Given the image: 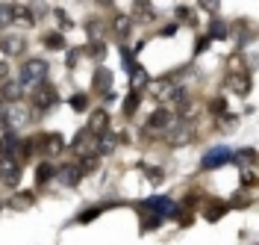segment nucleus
<instances>
[{
  "label": "nucleus",
  "instance_id": "nucleus-1",
  "mask_svg": "<svg viewBox=\"0 0 259 245\" xmlns=\"http://www.w3.org/2000/svg\"><path fill=\"white\" fill-rule=\"evenodd\" d=\"M24 121H30L27 110L18 103V100H6L0 107V130H12V127H21Z\"/></svg>",
  "mask_w": 259,
  "mask_h": 245
},
{
  "label": "nucleus",
  "instance_id": "nucleus-2",
  "mask_svg": "<svg viewBox=\"0 0 259 245\" xmlns=\"http://www.w3.org/2000/svg\"><path fill=\"white\" fill-rule=\"evenodd\" d=\"M48 77V62L45 59H27L24 68H21V86L24 89H32V86H38V83H45Z\"/></svg>",
  "mask_w": 259,
  "mask_h": 245
},
{
  "label": "nucleus",
  "instance_id": "nucleus-3",
  "mask_svg": "<svg viewBox=\"0 0 259 245\" xmlns=\"http://www.w3.org/2000/svg\"><path fill=\"white\" fill-rule=\"evenodd\" d=\"M0 180L9 189H15L18 183H21V163H18L12 154H3L0 157Z\"/></svg>",
  "mask_w": 259,
  "mask_h": 245
},
{
  "label": "nucleus",
  "instance_id": "nucleus-4",
  "mask_svg": "<svg viewBox=\"0 0 259 245\" xmlns=\"http://www.w3.org/2000/svg\"><path fill=\"white\" fill-rule=\"evenodd\" d=\"M56 100H59L56 89L48 86V83H38V89H35V95H32V107H35L38 113H45L50 107H56Z\"/></svg>",
  "mask_w": 259,
  "mask_h": 245
},
{
  "label": "nucleus",
  "instance_id": "nucleus-5",
  "mask_svg": "<svg viewBox=\"0 0 259 245\" xmlns=\"http://www.w3.org/2000/svg\"><path fill=\"white\" fill-rule=\"evenodd\" d=\"M230 160H233V151L227 145H218V148H212V151L203 154L200 165H203V168H218V165H227Z\"/></svg>",
  "mask_w": 259,
  "mask_h": 245
},
{
  "label": "nucleus",
  "instance_id": "nucleus-6",
  "mask_svg": "<svg viewBox=\"0 0 259 245\" xmlns=\"http://www.w3.org/2000/svg\"><path fill=\"white\" fill-rule=\"evenodd\" d=\"M145 127H147V130H168V127H174V110L159 107V110L145 121Z\"/></svg>",
  "mask_w": 259,
  "mask_h": 245
},
{
  "label": "nucleus",
  "instance_id": "nucleus-7",
  "mask_svg": "<svg viewBox=\"0 0 259 245\" xmlns=\"http://www.w3.org/2000/svg\"><path fill=\"white\" fill-rule=\"evenodd\" d=\"M227 89L236 92V95H247V92H250V77H247V71H230V74H227Z\"/></svg>",
  "mask_w": 259,
  "mask_h": 245
},
{
  "label": "nucleus",
  "instance_id": "nucleus-8",
  "mask_svg": "<svg viewBox=\"0 0 259 245\" xmlns=\"http://www.w3.org/2000/svg\"><path fill=\"white\" fill-rule=\"evenodd\" d=\"M35 142H38V148H41L48 157H56V154L65 148V142H62V136H59V133H45V136H38Z\"/></svg>",
  "mask_w": 259,
  "mask_h": 245
},
{
  "label": "nucleus",
  "instance_id": "nucleus-9",
  "mask_svg": "<svg viewBox=\"0 0 259 245\" xmlns=\"http://www.w3.org/2000/svg\"><path fill=\"white\" fill-rule=\"evenodd\" d=\"M85 130L92 133V136H103V133H109V113H103V110L92 113V118H89V127H85Z\"/></svg>",
  "mask_w": 259,
  "mask_h": 245
},
{
  "label": "nucleus",
  "instance_id": "nucleus-10",
  "mask_svg": "<svg viewBox=\"0 0 259 245\" xmlns=\"http://www.w3.org/2000/svg\"><path fill=\"white\" fill-rule=\"evenodd\" d=\"M92 89H95L97 95H106V92H109V89H112V71H109V68H97L95 71V80H92Z\"/></svg>",
  "mask_w": 259,
  "mask_h": 245
},
{
  "label": "nucleus",
  "instance_id": "nucleus-11",
  "mask_svg": "<svg viewBox=\"0 0 259 245\" xmlns=\"http://www.w3.org/2000/svg\"><path fill=\"white\" fill-rule=\"evenodd\" d=\"M147 210H156V216H177V204L168 198H147L145 201Z\"/></svg>",
  "mask_w": 259,
  "mask_h": 245
},
{
  "label": "nucleus",
  "instance_id": "nucleus-12",
  "mask_svg": "<svg viewBox=\"0 0 259 245\" xmlns=\"http://www.w3.org/2000/svg\"><path fill=\"white\" fill-rule=\"evenodd\" d=\"M153 18H156V9L150 6V0H136V3H133V18H130V21L145 24V21H153Z\"/></svg>",
  "mask_w": 259,
  "mask_h": 245
},
{
  "label": "nucleus",
  "instance_id": "nucleus-13",
  "mask_svg": "<svg viewBox=\"0 0 259 245\" xmlns=\"http://www.w3.org/2000/svg\"><path fill=\"white\" fill-rule=\"evenodd\" d=\"M24 48H27V42H24L21 36H3V39H0V50H3L6 56H21Z\"/></svg>",
  "mask_w": 259,
  "mask_h": 245
},
{
  "label": "nucleus",
  "instance_id": "nucleus-14",
  "mask_svg": "<svg viewBox=\"0 0 259 245\" xmlns=\"http://www.w3.org/2000/svg\"><path fill=\"white\" fill-rule=\"evenodd\" d=\"M186 142H192V127L189 124H180V127H168V145H186Z\"/></svg>",
  "mask_w": 259,
  "mask_h": 245
},
{
  "label": "nucleus",
  "instance_id": "nucleus-15",
  "mask_svg": "<svg viewBox=\"0 0 259 245\" xmlns=\"http://www.w3.org/2000/svg\"><path fill=\"white\" fill-rule=\"evenodd\" d=\"M56 178L62 180V186H77L82 178V171H80V165H62V168H56Z\"/></svg>",
  "mask_w": 259,
  "mask_h": 245
},
{
  "label": "nucleus",
  "instance_id": "nucleus-16",
  "mask_svg": "<svg viewBox=\"0 0 259 245\" xmlns=\"http://www.w3.org/2000/svg\"><path fill=\"white\" fill-rule=\"evenodd\" d=\"M12 24H18V27H32V24H35V15H32V9H27V6H15Z\"/></svg>",
  "mask_w": 259,
  "mask_h": 245
},
{
  "label": "nucleus",
  "instance_id": "nucleus-17",
  "mask_svg": "<svg viewBox=\"0 0 259 245\" xmlns=\"http://www.w3.org/2000/svg\"><path fill=\"white\" fill-rule=\"evenodd\" d=\"M50 178H56V165H50V163H41L38 168H35V183L38 186H45Z\"/></svg>",
  "mask_w": 259,
  "mask_h": 245
},
{
  "label": "nucleus",
  "instance_id": "nucleus-18",
  "mask_svg": "<svg viewBox=\"0 0 259 245\" xmlns=\"http://www.w3.org/2000/svg\"><path fill=\"white\" fill-rule=\"evenodd\" d=\"M142 98H145V95H142L139 89H133V92H130V98L124 100V115H136L139 103H142Z\"/></svg>",
  "mask_w": 259,
  "mask_h": 245
},
{
  "label": "nucleus",
  "instance_id": "nucleus-19",
  "mask_svg": "<svg viewBox=\"0 0 259 245\" xmlns=\"http://www.w3.org/2000/svg\"><path fill=\"white\" fill-rule=\"evenodd\" d=\"M118 142H127V136L121 133V136H112V133H103V142H100V154H109V151H115V145Z\"/></svg>",
  "mask_w": 259,
  "mask_h": 245
},
{
  "label": "nucleus",
  "instance_id": "nucleus-20",
  "mask_svg": "<svg viewBox=\"0 0 259 245\" xmlns=\"http://www.w3.org/2000/svg\"><path fill=\"white\" fill-rule=\"evenodd\" d=\"M233 160H236L239 165H253L256 163V151H253V148H242V151L233 154Z\"/></svg>",
  "mask_w": 259,
  "mask_h": 245
},
{
  "label": "nucleus",
  "instance_id": "nucleus-21",
  "mask_svg": "<svg viewBox=\"0 0 259 245\" xmlns=\"http://www.w3.org/2000/svg\"><path fill=\"white\" fill-rule=\"evenodd\" d=\"M115 36H118V39H127L130 36V30H133V21H130V18H124V15H118L115 18Z\"/></svg>",
  "mask_w": 259,
  "mask_h": 245
},
{
  "label": "nucleus",
  "instance_id": "nucleus-22",
  "mask_svg": "<svg viewBox=\"0 0 259 245\" xmlns=\"http://www.w3.org/2000/svg\"><path fill=\"white\" fill-rule=\"evenodd\" d=\"M130 80H133V89H142L147 83V74L142 65H130Z\"/></svg>",
  "mask_w": 259,
  "mask_h": 245
},
{
  "label": "nucleus",
  "instance_id": "nucleus-23",
  "mask_svg": "<svg viewBox=\"0 0 259 245\" xmlns=\"http://www.w3.org/2000/svg\"><path fill=\"white\" fill-rule=\"evenodd\" d=\"M21 92H24V86H21V83H6V86L0 89V95H3L6 100H18V98H21Z\"/></svg>",
  "mask_w": 259,
  "mask_h": 245
},
{
  "label": "nucleus",
  "instance_id": "nucleus-24",
  "mask_svg": "<svg viewBox=\"0 0 259 245\" xmlns=\"http://www.w3.org/2000/svg\"><path fill=\"white\" fill-rule=\"evenodd\" d=\"M12 15H15V6L12 3H0V30L12 27Z\"/></svg>",
  "mask_w": 259,
  "mask_h": 245
},
{
  "label": "nucleus",
  "instance_id": "nucleus-25",
  "mask_svg": "<svg viewBox=\"0 0 259 245\" xmlns=\"http://www.w3.org/2000/svg\"><path fill=\"white\" fill-rule=\"evenodd\" d=\"M45 48L48 50H62L65 48V36L62 33H48L45 36Z\"/></svg>",
  "mask_w": 259,
  "mask_h": 245
},
{
  "label": "nucleus",
  "instance_id": "nucleus-26",
  "mask_svg": "<svg viewBox=\"0 0 259 245\" xmlns=\"http://www.w3.org/2000/svg\"><path fill=\"white\" fill-rule=\"evenodd\" d=\"M227 24L224 21H212V27H209V39H227Z\"/></svg>",
  "mask_w": 259,
  "mask_h": 245
},
{
  "label": "nucleus",
  "instance_id": "nucleus-27",
  "mask_svg": "<svg viewBox=\"0 0 259 245\" xmlns=\"http://www.w3.org/2000/svg\"><path fill=\"white\" fill-rule=\"evenodd\" d=\"M95 168H97V151H95V154H89V157H82V163H80L82 174H92Z\"/></svg>",
  "mask_w": 259,
  "mask_h": 245
},
{
  "label": "nucleus",
  "instance_id": "nucleus-28",
  "mask_svg": "<svg viewBox=\"0 0 259 245\" xmlns=\"http://www.w3.org/2000/svg\"><path fill=\"white\" fill-rule=\"evenodd\" d=\"M89 56H95L97 62H100V59L106 56V45H103V42H92V45H89Z\"/></svg>",
  "mask_w": 259,
  "mask_h": 245
},
{
  "label": "nucleus",
  "instance_id": "nucleus-29",
  "mask_svg": "<svg viewBox=\"0 0 259 245\" xmlns=\"http://www.w3.org/2000/svg\"><path fill=\"white\" fill-rule=\"evenodd\" d=\"M71 107H74L77 113H82V110H89V98H85L82 92H77V95H71Z\"/></svg>",
  "mask_w": 259,
  "mask_h": 245
},
{
  "label": "nucleus",
  "instance_id": "nucleus-30",
  "mask_svg": "<svg viewBox=\"0 0 259 245\" xmlns=\"http://www.w3.org/2000/svg\"><path fill=\"white\" fill-rule=\"evenodd\" d=\"M85 30H89L92 39H100V36H103V21H95V18H92V21L85 24Z\"/></svg>",
  "mask_w": 259,
  "mask_h": 245
},
{
  "label": "nucleus",
  "instance_id": "nucleus-31",
  "mask_svg": "<svg viewBox=\"0 0 259 245\" xmlns=\"http://www.w3.org/2000/svg\"><path fill=\"white\" fill-rule=\"evenodd\" d=\"M32 204V195H15L12 201H9V207L12 210H21V207H30Z\"/></svg>",
  "mask_w": 259,
  "mask_h": 245
},
{
  "label": "nucleus",
  "instance_id": "nucleus-32",
  "mask_svg": "<svg viewBox=\"0 0 259 245\" xmlns=\"http://www.w3.org/2000/svg\"><path fill=\"white\" fill-rule=\"evenodd\" d=\"M174 15L180 18V21H189V24H194V12L189 9V6H177V12Z\"/></svg>",
  "mask_w": 259,
  "mask_h": 245
},
{
  "label": "nucleus",
  "instance_id": "nucleus-33",
  "mask_svg": "<svg viewBox=\"0 0 259 245\" xmlns=\"http://www.w3.org/2000/svg\"><path fill=\"white\" fill-rule=\"evenodd\" d=\"M221 216H224V204H212L209 210H206V219H209V222L221 219Z\"/></svg>",
  "mask_w": 259,
  "mask_h": 245
},
{
  "label": "nucleus",
  "instance_id": "nucleus-34",
  "mask_svg": "<svg viewBox=\"0 0 259 245\" xmlns=\"http://www.w3.org/2000/svg\"><path fill=\"white\" fill-rule=\"evenodd\" d=\"M142 171H145L153 183H159V180H162V171H159V168H153V165H142Z\"/></svg>",
  "mask_w": 259,
  "mask_h": 245
},
{
  "label": "nucleus",
  "instance_id": "nucleus-35",
  "mask_svg": "<svg viewBox=\"0 0 259 245\" xmlns=\"http://www.w3.org/2000/svg\"><path fill=\"white\" fill-rule=\"evenodd\" d=\"M209 110H212V113H215V115H221V113H224V110H227V100H224V98H215V100H212V103H209Z\"/></svg>",
  "mask_w": 259,
  "mask_h": 245
},
{
  "label": "nucleus",
  "instance_id": "nucleus-36",
  "mask_svg": "<svg viewBox=\"0 0 259 245\" xmlns=\"http://www.w3.org/2000/svg\"><path fill=\"white\" fill-rule=\"evenodd\" d=\"M200 6H203L206 12H218V6H221V0H200Z\"/></svg>",
  "mask_w": 259,
  "mask_h": 245
},
{
  "label": "nucleus",
  "instance_id": "nucleus-37",
  "mask_svg": "<svg viewBox=\"0 0 259 245\" xmlns=\"http://www.w3.org/2000/svg\"><path fill=\"white\" fill-rule=\"evenodd\" d=\"M56 18H59V21H62V30H71V27H74V24H71V18L65 15L62 9H56Z\"/></svg>",
  "mask_w": 259,
  "mask_h": 245
},
{
  "label": "nucleus",
  "instance_id": "nucleus-38",
  "mask_svg": "<svg viewBox=\"0 0 259 245\" xmlns=\"http://www.w3.org/2000/svg\"><path fill=\"white\" fill-rule=\"evenodd\" d=\"M95 216H100V207H92V210H85V213L80 216V222H92Z\"/></svg>",
  "mask_w": 259,
  "mask_h": 245
},
{
  "label": "nucleus",
  "instance_id": "nucleus-39",
  "mask_svg": "<svg viewBox=\"0 0 259 245\" xmlns=\"http://www.w3.org/2000/svg\"><path fill=\"white\" fill-rule=\"evenodd\" d=\"M242 180H244V186H253V183H256V174H253V171L247 168V171L242 174Z\"/></svg>",
  "mask_w": 259,
  "mask_h": 245
},
{
  "label": "nucleus",
  "instance_id": "nucleus-40",
  "mask_svg": "<svg viewBox=\"0 0 259 245\" xmlns=\"http://www.w3.org/2000/svg\"><path fill=\"white\" fill-rule=\"evenodd\" d=\"M77 59H80V53H77V50H71V53H68V68L77 65Z\"/></svg>",
  "mask_w": 259,
  "mask_h": 245
},
{
  "label": "nucleus",
  "instance_id": "nucleus-41",
  "mask_svg": "<svg viewBox=\"0 0 259 245\" xmlns=\"http://www.w3.org/2000/svg\"><path fill=\"white\" fill-rule=\"evenodd\" d=\"M206 48H209V39H200V42H197V53H203Z\"/></svg>",
  "mask_w": 259,
  "mask_h": 245
},
{
  "label": "nucleus",
  "instance_id": "nucleus-42",
  "mask_svg": "<svg viewBox=\"0 0 259 245\" xmlns=\"http://www.w3.org/2000/svg\"><path fill=\"white\" fill-rule=\"evenodd\" d=\"M6 77H9V65H6V62H0V80H6Z\"/></svg>",
  "mask_w": 259,
  "mask_h": 245
},
{
  "label": "nucleus",
  "instance_id": "nucleus-43",
  "mask_svg": "<svg viewBox=\"0 0 259 245\" xmlns=\"http://www.w3.org/2000/svg\"><path fill=\"white\" fill-rule=\"evenodd\" d=\"M177 33V27H174V24H171V27H162V36H174Z\"/></svg>",
  "mask_w": 259,
  "mask_h": 245
},
{
  "label": "nucleus",
  "instance_id": "nucleus-44",
  "mask_svg": "<svg viewBox=\"0 0 259 245\" xmlns=\"http://www.w3.org/2000/svg\"><path fill=\"white\" fill-rule=\"evenodd\" d=\"M97 3H100V6H112L115 0H97Z\"/></svg>",
  "mask_w": 259,
  "mask_h": 245
}]
</instances>
